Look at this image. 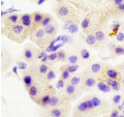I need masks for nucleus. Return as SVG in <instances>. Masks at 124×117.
<instances>
[{
  "label": "nucleus",
  "mask_w": 124,
  "mask_h": 117,
  "mask_svg": "<svg viewBox=\"0 0 124 117\" xmlns=\"http://www.w3.org/2000/svg\"><path fill=\"white\" fill-rule=\"evenodd\" d=\"M29 33H30V31L27 30L21 23L13 25L10 27H6V29H5L6 35L8 36L10 40H13L17 42H21L23 41H25Z\"/></svg>",
  "instance_id": "f257e3e1"
},
{
  "label": "nucleus",
  "mask_w": 124,
  "mask_h": 117,
  "mask_svg": "<svg viewBox=\"0 0 124 117\" xmlns=\"http://www.w3.org/2000/svg\"><path fill=\"white\" fill-rule=\"evenodd\" d=\"M46 35L45 32V29L39 27L31 32V40H32L34 42L38 44V46H44V42H46Z\"/></svg>",
  "instance_id": "f03ea898"
},
{
  "label": "nucleus",
  "mask_w": 124,
  "mask_h": 117,
  "mask_svg": "<svg viewBox=\"0 0 124 117\" xmlns=\"http://www.w3.org/2000/svg\"><path fill=\"white\" fill-rule=\"evenodd\" d=\"M56 13H57L58 17H59L61 20L63 19L64 21L71 20V18H72V16H73L72 9L70 8V7H68L67 5H60V6H58Z\"/></svg>",
  "instance_id": "7ed1b4c3"
},
{
  "label": "nucleus",
  "mask_w": 124,
  "mask_h": 117,
  "mask_svg": "<svg viewBox=\"0 0 124 117\" xmlns=\"http://www.w3.org/2000/svg\"><path fill=\"white\" fill-rule=\"evenodd\" d=\"M20 23L25 27L27 30H29L30 32H32V29H33V18H32V15L31 14H23V15H21Z\"/></svg>",
  "instance_id": "20e7f679"
},
{
  "label": "nucleus",
  "mask_w": 124,
  "mask_h": 117,
  "mask_svg": "<svg viewBox=\"0 0 124 117\" xmlns=\"http://www.w3.org/2000/svg\"><path fill=\"white\" fill-rule=\"evenodd\" d=\"M93 109H95L93 104L91 102L90 99H86L83 102H81L77 107V111L79 113H87V112H90L92 111Z\"/></svg>",
  "instance_id": "39448f33"
},
{
  "label": "nucleus",
  "mask_w": 124,
  "mask_h": 117,
  "mask_svg": "<svg viewBox=\"0 0 124 117\" xmlns=\"http://www.w3.org/2000/svg\"><path fill=\"white\" fill-rule=\"evenodd\" d=\"M45 15H42L39 11H35V13L32 14V18H33V29H32V32L35 29L39 28L40 27V24L42 22V19H44Z\"/></svg>",
  "instance_id": "423d86ee"
},
{
  "label": "nucleus",
  "mask_w": 124,
  "mask_h": 117,
  "mask_svg": "<svg viewBox=\"0 0 124 117\" xmlns=\"http://www.w3.org/2000/svg\"><path fill=\"white\" fill-rule=\"evenodd\" d=\"M20 18H21V16H18V15H15V14L8 15L5 18L4 24H5L6 27H10V26H13V25L19 24V23H20Z\"/></svg>",
  "instance_id": "0eeeda50"
},
{
  "label": "nucleus",
  "mask_w": 124,
  "mask_h": 117,
  "mask_svg": "<svg viewBox=\"0 0 124 117\" xmlns=\"http://www.w3.org/2000/svg\"><path fill=\"white\" fill-rule=\"evenodd\" d=\"M45 29V32H46V35L48 38H50V41H52L54 40V36L56 35V33H57V25L56 24H53V23H51L50 25H48L46 27Z\"/></svg>",
  "instance_id": "6e6552de"
},
{
  "label": "nucleus",
  "mask_w": 124,
  "mask_h": 117,
  "mask_svg": "<svg viewBox=\"0 0 124 117\" xmlns=\"http://www.w3.org/2000/svg\"><path fill=\"white\" fill-rule=\"evenodd\" d=\"M28 93H29L30 97H31V99H32L35 103H37L38 100L40 99V97H39L40 91H39V88H38V86H37L36 84H33L32 86H31V87L28 89Z\"/></svg>",
  "instance_id": "1a4fd4ad"
},
{
  "label": "nucleus",
  "mask_w": 124,
  "mask_h": 117,
  "mask_svg": "<svg viewBox=\"0 0 124 117\" xmlns=\"http://www.w3.org/2000/svg\"><path fill=\"white\" fill-rule=\"evenodd\" d=\"M34 51L35 50L30 48V47H27L25 48L24 52H23V57H24V59L27 61V62H32L34 60V58H36L37 59V56L34 55Z\"/></svg>",
  "instance_id": "9d476101"
},
{
  "label": "nucleus",
  "mask_w": 124,
  "mask_h": 117,
  "mask_svg": "<svg viewBox=\"0 0 124 117\" xmlns=\"http://www.w3.org/2000/svg\"><path fill=\"white\" fill-rule=\"evenodd\" d=\"M51 96H52L51 93H45V94H42V95L40 96V99L38 100L37 104L39 105L40 107H42V108L49 107V104H50V100H51Z\"/></svg>",
  "instance_id": "9b49d317"
},
{
  "label": "nucleus",
  "mask_w": 124,
  "mask_h": 117,
  "mask_svg": "<svg viewBox=\"0 0 124 117\" xmlns=\"http://www.w3.org/2000/svg\"><path fill=\"white\" fill-rule=\"evenodd\" d=\"M50 71V66L46 64V63H41L37 66V68H36V77L38 75V77H46V74L49 73Z\"/></svg>",
  "instance_id": "f8f14e48"
},
{
  "label": "nucleus",
  "mask_w": 124,
  "mask_h": 117,
  "mask_svg": "<svg viewBox=\"0 0 124 117\" xmlns=\"http://www.w3.org/2000/svg\"><path fill=\"white\" fill-rule=\"evenodd\" d=\"M96 84H97V81H96L94 77H91V76L85 78L83 81L84 88H92V87H94Z\"/></svg>",
  "instance_id": "ddd939ff"
},
{
  "label": "nucleus",
  "mask_w": 124,
  "mask_h": 117,
  "mask_svg": "<svg viewBox=\"0 0 124 117\" xmlns=\"http://www.w3.org/2000/svg\"><path fill=\"white\" fill-rule=\"evenodd\" d=\"M23 83H24L25 85V87L27 89H29L32 85L34 84L33 83V76H32V74L31 73H27L24 75V77H23Z\"/></svg>",
  "instance_id": "4468645a"
},
{
  "label": "nucleus",
  "mask_w": 124,
  "mask_h": 117,
  "mask_svg": "<svg viewBox=\"0 0 124 117\" xmlns=\"http://www.w3.org/2000/svg\"><path fill=\"white\" fill-rule=\"evenodd\" d=\"M106 83H108L111 86L112 90L115 91H119L120 90V82L116 79H111V78H107L106 79Z\"/></svg>",
  "instance_id": "2eb2a0df"
},
{
  "label": "nucleus",
  "mask_w": 124,
  "mask_h": 117,
  "mask_svg": "<svg viewBox=\"0 0 124 117\" xmlns=\"http://www.w3.org/2000/svg\"><path fill=\"white\" fill-rule=\"evenodd\" d=\"M96 87H97V89L99 91L101 92H104V93H108L110 92L112 90L111 86L108 85V83H106L104 81H100V82H97V84H96Z\"/></svg>",
  "instance_id": "dca6fc26"
},
{
  "label": "nucleus",
  "mask_w": 124,
  "mask_h": 117,
  "mask_svg": "<svg viewBox=\"0 0 124 117\" xmlns=\"http://www.w3.org/2000/svg\"><path fill=\"white\" fill-rule=\"evenodd\" d=\"M64 116V111L62 108H53L50 111V117H63Z\"/></svg>",
  "instance_id": "f3484780"
},
{
  "label": "nucleus",
  "mask_w": 124,
  "mask_h": 117,
  "mask_svg": "<svg viewBox=\"0 0 124 117\" xmlns=\"http://www.w3.org/2000/svg\"><path fill=\"white\" fill-rule=\"evenodd\" d=\"M106 76H107V78H111V79L118 80L121 75L119 74V72H117L114 68H108L107 71H106Z\"/></svg>",
  "instance_id": "a211bd4d"
},
{
  "label": "nucleus",
  "mask_w": 124,
  "mask_h": 117,
  "mask_svg": "<svg viewBox=\"0 0 124 117\" xmlns=\"http://www.w3.org/2000/svg\"><path fill=\"white\" fill-rule=\"evenodd\" d=\"M77 92V88L76 86H73L71 84H67L66 86H65V95H67L69 97H71L76 94Z\"/></svg>",
  "instance_id": "6ab92c4d"
},
{
  "label": "nucleus",
  "mask_w": 124,
  "mask_h": 117,
  "mask_svg": "<svg viewBox=\"0 0 124 117\" xmlns=\"http://www.w3.org/2000/svg\"><path fill=\"white\" fill-rule=\"evenodd\" d=\"M101 69H102V65L98 63V62H95V63L91 64V66H90V71L92 74H94V75H98V74L101 72Z\"/></svg>",
  "instance_id": "aec40b11"
},
{
  "label": "nucleus",
  "mask_w": 124,
  "mask_h": 117,
  "mask_svg": "<svg viewBox=\"0 0 124 117\" xmlns=\"http://www.w3.org/2000/svg\"><path fill=\"white\" fill-rule=\"evenodd\" d=\"M90 26H91V18H90V16H86V17L83 19L82 23H81V27L83 28V30L86 31L87 29H89Z\"/></svg>",
  "instance_id": "412c9836"
},
{
  "label": "nucleus",
  "mask_w": 124,
  "mask_h": 117,
  "mask_svg": "<svg viewBox=\"0 0 124 117\" xmlns=\"http://www.w3.org/2000/svg\"><path fill=\"white\" fill-rule=\"evenodd\" d=\"M57 41L60 42H63V44H68V42H72V36L67 35V34H64V35H58L56 36Z\"/></svg>",
  "instance_id": "4be33fe9"
},
{
  "label": "nucleus",
  "mask_w": 124,
  "mask_h": 117,
  "mask_svg": "<svg viewBox=\"0 0 124 117\" xmlns=\"http://www.w3.org/2000/svg\"><path fill=\"white\" fill-rule=\"evenodd\" d=\"M52 23V16L50 15V14H46L45 15V17L44 19H42V22H41V24H40V27L41 28H46L48 25H50Z\"/></svg>",
  "instance_id": "5701e85b"
},
{
  "label": "nucleus",
  "mask_w": 124,
  "mask_h": 117,
  "mask_svg": "<svg viewBox=\"0 0 124 117\" xmlns=\"http://www.w3.org/2000/svg\"><path fill=\"white\" fill-rule=\"evenodd\" d=\"M60 104V99L55 94H52L51 96V100H50V104H49V107L51 108H56L58 105Z\"/></svg>",
  "instance_id": "b1692460"
},
{
  "label": "nucleus",
  "mask_w": 124,
  "mask_h": 117,
  "mask_svg": "<svg viewBox=\"0 0 124 117\" xmlns=\"http://www.w3.org/2000/svg\"><path fill=\"white\" fill-rule=\"evenodd\" d=\"M94 35H95L96 41L99 42L106 41V33H104L102 30H96L94 32Z\"/></svg>",
  "instance_id": "393cba45"
},
{
  "label": "nucleus",
  "mask_w": 124,
  "mask_h": 117,
  "mask_svg": "<svg viewBox=\"0 0 124 117\" xmlns=\"http://www.w3.org/2000/svg\"><path fill=\"white\" fill-rule=\"evenodd\" d=\"M85 41H86V42H87L89 46H92V47L95 46L96 42H97L94 34H88V35L86 36V38H85Z\"/></svg>",
  "instance_id": "a878e982"
},
{
  "label": "nucleus",
  "mask_w": 124,
  "mask_h": 117,
  "mask_svg": "<svg viewBox=\"0 0 124 117\" xmlns=\"http://www.w3.org/2000/svg\"><path fill=\"white\" fill-rule=\"evenodd\" d=\"M90 100H91V102H92V104H93V106H94V108H99V107H101L102 100H100L98 96L93 95V96L90 97Z\"/></svg>",
  "instance_id": "bb28decb"
},
{
  "label": "nucleus",
  "mask_w": 124,
  "mask_h": 117,
  "mask_svg": "<svg viewBox=\"0 0 124 117\" xmlns=\"http://www.w3.org/2000/svg\"><path fill=\"white\" fill-rule=\"evenodd\" d=\"M112 51H113V55L114 56L124 55V47H122V46H116L115 48L112 50Z\"/></svg>",
  "instance_id": "cd10ccee"
},
{
  "label": "nucleus",
  "mask_w": 124,
  "mask_h": 117,
  "mask_svg": "<svg viewBox=\"0 0 124 117\" xmlns=\"http://www.w3.org/2000/svg\"><path fill=\"white\" fill-rule=\"evenodd\" d=\"M120 26H121V23H120L119 21H115L113 24H112V27H111L112 33L117 35V33L119 32V30H120Z\"/></svg>",
  "instance_id": "c85d7f7f"
},
{
  "label": "nucleus",
  "mask_w": 124,
  "mask_h": 117,
  "mask_svg": "<svg viewBox=\"0 0 124 117\" xmlns=\"http://www.w3.org/2000/svg\"><path fill=\"white\" fill-rule=\"evenodd\" d=\"M63 45H64L63 42H60V44H57L54 47H51V48H50V47H46L45 50L46 51V53H55V52H57V50H59Z\"/></svg>",
  "instance_id": "c756f323"
},
{
  "label": "nucleus",
  "mask_w": 124,
  "mask_h": 117,
  "mask_svg": "<svg viewBox=\"0 0 124 117\" xmlns=\"http://www.w3.org/2000/svg\"><path fill=\"white\" fill-rule=\"evenodd\" d=\"M69 78H70V73H69L66 67L64 66V68L63 69H61V75H60V79H62L63 81H66L68 80Z\"/></svg>",
  "instance_id": "7c9ffc66"
},
{
  "label": "nucleus",
  "mask_w": 124,
  "mask_h": 117,
  "mask_svg": "<svg viewBox=\"0 0 124 117\" xmlns=\"http://www.w3.org/2000/svg\"><path fill=\"white\" fill-rule=\"evenodd\" d=\"M81 82H82V78L79 77V76H73L71 79H70L69 84L73 85V86H79V85L81 84Z\"/></svg>",
  "instance_id": "2f4dec72"
},
{
  "label": "nucleus",
  "mask_w": 124,
  "mask_h": 117,
  "mask_svg": "<svg viewBox=\"0 0 124 117\" xmlns=\"http://www.w3.org/2000/svg\"><path fill=\"white\" fill-rule=\"evenodd\" d=\"M67 61H68L69 64L75 65V64L78 63V61H79V57H78L77 55H69L67 57Z\"/></svg>",
  "instance_id": "473e14b6"
},
{
  "label": "nucleus",
  "mask_w": 124,
  "mask_h": 117,
  "mask_svg": "<svg viewBox=\"0 0 124 117\" xmlns=\"http://www.w3.org/2000/svg\"><path fill=\"white\" fill-rule=\"evenodd\" d=\"M55 78H56V73H55V71H53V69H50L49 73L46 74V80L48 81V82H50V81L54 80Z\"/></svg>",
  "instance_id": "72a5a7b5"
},
{
  "label": "nucleus",
  "mask_w": 124,
  "mask_h": 117,
  "mask_svg": "<svg viewBox=\"0 0 124 117\" xmlns=\"http://www.w3.org/2000/svg\"><path fill=\"white\" fill-rule=\"evenodd\" d=\"M78 31H79V24L78 23H73V24L69 27V29H68V32L70 33V34H76Z\"/></svg>",
  "instance_id": "f704fd0d"
},
{
  "label": "nucleus",
  "mask_w": 124,
  "mask_h": 117,
  "mask_svg": "<svg viewBox=\"0 0 124 117\" xmlns=\"http://www.w3.org/2000/svg\"><path fill=\"white\" fill-rule=\"evenodd\" d=\"M73 23H75V21L72 20H66V21H64V24H63V26H62V29L63 30H66V31H68V29H69V27H70Z\"/></svg>",
  "instance_id": "c9c22d12"
},
{
  "label": "nucleus",
  "mask_w": 124,
  "mask_h": 117,
  "mask_svg": "<svg viewBox=\"0 0 124 117\" xmlns=\"http://www.w3.org/2000/svg\"><path fill=\"white\" fill-rule=\"evenodd\" d=\"M81 57L83 58V59L87 60L90 58V53H89V51L87 49H82L81 50Z\"/></svg>",
  "instance_id": "e433bc0d"
},
{
  "label": "nucleus",
  "mask_w": 124,
  "mask_h": 117,
  "mask_svg": "<svg viewBox=\"0 0 124 117\" xmlns=\"http://www.w3.org/2000/svg\"><path fill=\"white\" fill-rule=\"evenodd\" d=\"M58 61H64V60H67V57H66V53L64 51H58Z\"/></svg>",
  "instance_id": "4c0bfd02"
},
{
  "label": "nucleus",
  "mask_w": 124,
  "mask_h": 117,
  "mask_svg": "<svg viewBox=\"0 0 124 117\" xmlns=\"http://www.w3.org/2000/svg\"><path fill=\"white\" fill-rule=\"evenodd\" d=\"M65 67H66V69H67L69 73L72 74V73H76L78 69H79V65H78V64H75V65L69 64V65H67V66H65Z\"/></svg>",
  "instance_id": "58836bf2"
},
{
  "label": "nucleus",
  "mask_w": 124,
  "mask_h": 117,
  "mask_svg": "<svg viewBox=\"0 0 124 117\" xmlns=\"http://www.w3.org/2000/svg\"><path fill=\"white\" fill-rule=\"evenodd\" d=\"M15 11H18V9H15L14 7H10V8L6 9V10H2L1 11V17H3V16H6V15H11L13 13H15Z\"/></svg>",
  "instance_id": "ea45409f"
},
{
  "label": "nucleus",
  "mask_w": 124,
  "mask_h": 117,
  "mask_svg": "<svg viewBox=\"0 0 124 117\" xmlns=\"http://www.w3.org/2000/svg\"><path fill=\"white\" fill-rule=\"evenodd\" d=\"M17 65H18L19 68L22 69V71H25V69H27V67H28V64H27L26 62H24V61H18Z\"/></svg>",
  "instance_id": "a19ab883"
},
{
  "label": "nucleus",
  "mask_w": 124,
  "mask_h": 117,
  "mask_svg": "<svg viewBox=\"0 0 124 117\" xmlns=\"http://www.w3.org/2000/svg\"><path fill=\"white\" fill-rule=\"evenodd\" d=\"M121 100H122V96L120 95V94H116L114 95L113 97V104L115 105H120V102H121Z\"/></svg>",
  "instance_id": "79ce46f5"
},
{
  "label": "nucleus",
  "mask_w": 124,
  "mask_h": 117,
  "mask_svg": "<svg viewBox=\"0 0 124 117\" xmlns=\"http://www.w3.org/2000/svg\"><path fill=\"white\" fill-rule=\"evenodd\" d=\"M49 60L50 61H57L58 60V54H57V52L50 53L49 54Z\"/></svg>",
  "instance_id": "37998d69"
},
{
  "label": "nucleus",
  "mask_w": 124,
  "mask_h": 117,
  "mask_svg": "<svg viewBox=\"0 0 124 117\" xmlns=\"http://www.w3.org/2000/svg\"><path fill=\"white\" fill-rule=\"evenodd\" d=\"M64 87H65V81H63L62 79H60L59 81L57 82L56 88H57V89H62V88H64Z\"/></svg>",
  "instance_id": "c03bdc74"
},
{
  "label": "nucleus",
  "mask_w": 124,
  "mask_h": 117,
  "mask_svg": "<svg viewBox=\"0 0 124 117\" xmlns=\"http://www.w3.org/2000/svg\"><path fill=\"white\" fill-rule=\"evenodd\" d=\"M116 38H117L118 42H123L124 41V31H119L116 35Z\"/></svg>",
  "instance_id": "a18cd8bd"
},
{
  "label": "nucleus",
  "mask_w": 124,
  "mask_h": 117,
  "mask_svg": "<svg viewBox=\"0 0 124 117\" xmlns=\"http://www.w3.org/2000/svg\"><path fill=\"white\" fill-rule=\"evenodd\" d=\"M116 11L119 14H123L124 13V3H122V4H120L118 6H116Z\"/></svg>",
  "instance_id": "49530a36"
},
{
  "label": "nucleus",
  "mask_w": 124,
  "mask_h": 117,
  "mask_svg": "<svg viewBox=\"0 0 124 117\" xmlns=\"http://www.w3.org/2000/svg\"><path fill=\"white\" fill-rule=\"evenodd\" d=\"M119 116H120V113H119L118 109H115V110H113L111 112V115H110V117H119Z\"/></svg>",
  "instance_id": "de8ad7c7"
},
{
  "label": "nucleus",
  "mask_w": 124,
  "mask_h": 117,
  "mask_svg": "<svg viewBox=\"0 0 124 117\" xmlns=\"http://www.w3.org/2000/svg\"><path fill=\"white\" fill-rule=\"evenodd\" d=\"M45 55H46V50H42V51H40L39 53H38V55H37V59H41V58L42 57H44Z\"/></svg>",
  "instance_id": "09e8293b"
},
{
  "label": "nucleus",
  "mask_w": 124,
  "mask_h": 117,
  "mask_svg": "<svg viewBox=\"0 0 124 117\" xmlns=\"http://www.w3.org/2000/svg\"><path fill=\"white\" fill-rule=\"evenodd\" d=\"M122 3H124V0H113V4L115 6H118L120 4H122Z\"/></svg>",
  "instance_id": "8fccbe9b"
},
{
  "label": "nucleus",
  "mask_w": 124,
  "mask_h": 117,
  "mask_svg": "<svg viewBox=\"0 0 124 117\" xmlns=\"http://www.w3.org/2000/svg\"><path fill=\"white\" fill-rule=\"evenodd\" d=\"M40 61H41V63H46V62L49 61V55H48V54L42 57L41 59H40Z\"/></svg>",
  "instance_id": "3c124183"
},
{
  "label": "nucleus",
  "mask_w": 124,
  "mask_h": 117,
  "mask_svg": "<svg viewBox=\"0 0 124 117\" xmlns=\"http://www.w3.org/2000/svg\"><path fill=\"white\" fill-rule=\"evenodd\" d=\"M18 71H19V67H18V65H16V66H14L13 67V73L15 74L16 76H18L19 75V73H18Z\"/></svg>",
  "instance_id": "603ef678"
},
{
  "label": "nucleus",
  "mask_w": 124,
  "mask_h": 117,
  "mask_svg": "<svg viewBox=\"0 0 124 117\" xmlns=\"http://www.w3.org/2000/svg\"><path fill=\"white\" fill-rule=\"evenodd\" d=\"M46 2V0H37V5H41Z\"/></svg>",
  "instance_id": "864d4df0"
},
{
  "label": "nucleus",
  "mask_w": 124,
  "mask_h": 117,
  "mask_svg": "<svg viewBox=\"0 0 124 117\" xmlns=\"http://www.w3.org/2000/svg\"><path fill=\"white\" fill-rule=\"evenodd\" d=\"M119 117H124V114H123V115H120Z\"/></svg>",
  "instance_id": "5fc2aeb1"
},
{
  "label": "nucleus",
  "mask_w": 124,
  "mask_h": 117,
  "mask_svg": "<svg viewBox=\"0 0 124 117\" xmlns=\"http://www.w3.org/2000/svg\"><path fill=\"white\" fill-rule=\"evenodd\" d=\"M57 1H58V2H61V1H62V0H57Z\"/></svg>",
  "instance_id": "6e6d98bb"
},
{
  "label": "nucleus",
  "mask_w": 124,
  "mask_h": 117,
  "mask_svg": "<svg viewBox=\"0 0 124 117\" xmlns=\"http://www.w3.org/2000/svg\"><path fill=\"white\" fill-rule=\"evenodd\" d=\"M123 106H124V100H123Z\"/></svg>",
  "instance_id": "4d7b16f0"
},
{
  "label": "nucleus",
  "mask_w": 124,
  "mask_h": 117,
  "mask_svg": "<svg viewBox=\"0 0 124 117\" xmlns=\"http://www.w3.org/2000/svg\"><path fill=\"white\" fill-rule=\"evenodd\" d=\"M122 83H123V84H124V80H123V82H122Z\"/></svg>",
  "instance_id": "13d9d810"
},
{
  "label": "nucleus",
  "mask_w": 124,
  "mask_h": 117,
  "mask_svg": "<svg viewBox=\"0 0 124 117\" xmlns=\"http://www.w3.org/2000/svg\"><path fill=\"white\" fill-rule=\"evenodd\" d=\"M123 112H124V109H123Z\"/></svg>",
  "instance_id": "bf43d9fd"
},
{
  "label": "nucleus",
  "mask_w": 124,
  "mask_h": 117,
  "mask_svg": "<svg viewBox=\"0 0 124 117\" xmlns=\"http://www.w3.org/2000/svg\"><path fill=\"white\" fill-rule=\"evenodd\" d=\"M63 117H65V116H63Z\"/></svg>",
  "instance_id": "052dcab7"
}]
</instances>
